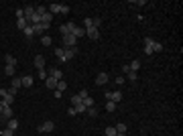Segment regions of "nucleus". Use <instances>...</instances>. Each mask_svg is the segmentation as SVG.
Returning a JSON list of instances; mask_svg holds the SVG:
<instances>
[{"label": "nucleus", "mask_w": 183, "mask_h": 136, "mask_svg": "<svg viewBox=\"0 0 183 136\" xmlns=\"http://www.w3.org/2000/svg\"><path fill=\"white\" fill-rule=\"evenodd\" d=\"M77 96L82 97V100H86V97H87V96H90V93H87V89H86V88H82V92L77 93Z\"/></svg>", "instance_id": "e433bc0d"}, {"label": "nucleus", "mask_w": 183, "mask_h": 136, "mask_svg": "<svg viewBox=\"0 0 183 136\" xmlns=\"http://www.w3.org/2000/svg\"><path fill=\"white\" fill-rule=\"evenodd\" d=\"M106 110H108V112H114V110H116V104L110 102V100H106Z\"/></svg>", "instance_id": "7c9ffc66"}, {"label": "nucleus", "mask_w": 183, "mask_h": 136, "mask_svg": "<svg viewBox=\"0 0 183 136\" xmlns=\"http://www.w3.org/2000/svg\"><path fill=\"white\" fill-rule=\"evenodd\" d=\"M108 79H110V75L106 71H100L96 77V85H104V83H108Z\"/></svg>", "instance_id": "0eeeda50"}, {"label": "nucleus", "mask_w": 183, "mask_h": 136, "mask_svg": "<svg viewBox=\"0 0 183 136\" xmlns=\"http://www.w3.org/2000/svg\"><path fill=\"white\" fill-rule=\"evenodd\" d=\"M16 92H19L16 88H10V89H8V93H10V96H16Z\"/></svg>", "instance_id": "a18cd8bd"}, {"label": "nucleus", "mask_w": 183, "mask_h": 136, "mask_svg": "<svg viewBox=\"0 0 183 136\" xmlns=\"http://www.w3.org/2000/svg\"><path fill=\"white\" fill-rule=\"evenodd\" d=\"M90 27H94L92 19H83V29H90Z\"/></svg>", "instance_id": "f704fd0d"}, {"label": "nucleus", "mask_w": 183, "mask_h": 136, "mask_svg": "<svg viewBox=\"0 0 183 136\" xmlns=\"http://www.w3.org/2000/svg\"><path fill=\"white\" fill-rule=\"evenodd\" d=\"M128 67H130V71H134V73H136V71L140 69V61H138V59H134V61H132Z\"/></svg>", "instance_id": "412c9836"}, {"label": "nucleus", "mask_w": 183, "mask_h": 136, "mask_svg": "<svg viewBox=\"0 0 183 136\" xmlns=\"http://www.w3.org/2000/svg\"><path fill=\"white\" fill-rule=\"evenodd\" d=\"M51 20H53V14H51V12L41 14V24H43V27H51Z\"/></svg>", "instance_id": "1a4fd4ad"}, {"label": "nucleus", "mask_w": 183, "mask_h": 136, "mask_svg": "<svg viewBox=\"0 0 183 136\" xmlns=\"http://www.w3.org/2000/svg\"><path fill=\"white\" fill-rule=\"evenodd\" d=\"M45 136H51V134H45Z\"/></svg>", "instance_id": "09e8293b"}, {"label": "nucleus", "mask_w": 183, "mask_h": 136, "mask_svg": "<svg viewBox=\"0 0 183 136\" xmlns=\"http://www.w3.org/2000/svg\"><path fill=\"white\" fill-rule=\"evenodd\" d=\"M73 108H75V114H86V110H87V108L83 106V102L77 104V106H73Z\"/></svg>", "instance_id": "b1692460"}, {"label": "nucleus", "mask_w": 183, "mask_h": 136, "mask_svg": "<svg viewBox=\"0 0 183 136\" xmlns=\"http://www.w3.org/2000/svg\"><path fill=\"white\" fill-rule=\"evenodd\" d=\"M69 12V6L67 4H61V14H67Z\"/></svg>", "instance_id": "ea45409f"}, {"label": "nucleus", "mask_w": 183, "mask_h": 136, "mask_svg": "<svg viewBox=\"0 0 183 136\" xmlns=\"http://www.w3.org/2000/svg\"><path fill=\"white\" fill-rule=\"evenodd\" d=\"M116 136H126V134H116Z\"/></svg>", "instance_id": "de8ad7c7"}, {"label": "nucleus", "mask_w": 183, "mask_h": 136, "mask_svg": "<svg viewBox=\"0 0 183 136\" xmlns=\"http://www.w3.org/2000/svg\"><path fill=\"white\" fill-rule=\"evenodd\" d=\"M49 77H53V79H63V71L61 69H57V67H53V69H49Z\"/></svg>", "instance_id": "6e6552de"}, {"label": "nucleus", "mask_w": 183, "mask_h": 136, "mask_svg": "<svg viewBox=\"0 0 183 136\" xmlns=\"http://www.w3.org/2000/svg\"><path fill=\"white\" fill-rule=\"evenodd\" d=\"M6 128H8V130H12V132H16V130H19V120H15V118L6 120Z\"/></svg>", "instance_id": "9b49d317"}, {"label": "nucleus", "mask_w": 183, "mask_h": 136, "mask_svg": "<svg viewBox=\"0 0 183 136\" xmlns=\"http://www.w3.org/2000/svg\"><path fill=\"white\" fill-rule=\"evenodd\" d=\"M20 85H23V81H20L19 77H12V85H10V88H16V89H19Z\"/></svg>", "instance_id": "2f4dec72"}, {"label": "nucleus", "mask_w": 183, "mask_h": 136, "mask_svg": "<svg viewBox=\"0 0 183 136\" xmlns=\"http://www.w3.org/2000/svg\"><path fill=\"white\" fill-rule=\"evenodd\" d=\"M39 77H41V79H47V69H39Z\"/></svg>", "instance_id": "58836bf2"}, {"label": "nucleus", "mask_w": 183, "mask_h": 136, "mask_svg": "<svg viewBox=\"0 0 183 136\" xmlns=\"http://www.w3.org/2000/svg\"><path fill=\"white\" fill-rule=\"evenodd\" d=\"M23 33H24V37H27V39H31V37L35 35V33H33V27H31V24H29V27H27V29L23 31Z\"/></svg>", "instance_id": "c85d7f7f"}, {"label": "nucleus", "mask_w": 183, "mask_h": 136, "mask_svg": "<svg viewBox=\"0 0 183 136\" xmlns=\"http://www.w3.org/2000/svg\"><path fill=\"white\" fill-rule=\"evenodd\" d=\"M86 114H87V116H92V118H96V116H98V110H96V106L87 108V110H86Z\"/></svg>", "instance_id": "393cba45"}, {"label": "nucleus", "mask_w": 183, "mask_h": 136, "mask_svg": "<svg viewBox=\"0 0 183 136\" xmlns=\"http://www.w3.org/2000/svg\"><path fill=\"white\" fill-rule=\"evenodd\" d=\"M106 100H110V102L118 104L122 100V92L120 89H116V92H106Z\"/></svg>", "instance_id": "39448f33"}, {"label": "nucleus", "mask_w": 183, "mask_h": 136, "mask_svg": "<svg viewBox=\"0 0 183 136\" xmlns=\"http://www.w3.org/2000/svg\"><path fill=\"white\" fill-rule=\"evenodd\" d=\"M0 136H15V132H12V130H8V128H4V130L0 132Z\"/></svg>", "instance_id": "c9c22d12"}, {"label": "nucleus", "mask_w": 183, "mask_h": 136, "mask_svg": "<svg viewBox=\"0 0 183 136\" xmlns=\"http://www.w3.org/2000/svg\"><path fill=\"white\" fill-rule=\"evenodd\" d=\"M29 27V23L24 20V16H20V19H16V29H20V31H24Z\"/></svg>", "instance_id": "a211bd4d"}, {"label": "nucleus", "mask_w": 183, "mask_h": 136, "mask_svg": "<svg viewBox=\"0 0 183 136\" xmlns=\"http://www.w3.org/2000/svg\"><path fill=\"white\" fill-rule=\"evenodd\" d=\"M122 83H124V77H122V75H118V77H116V85H122Z\"/></svg>", "instance_id": "79ce46f5"}, {"label": "nucleus", "mask_w": 183, "mask_h": 136, "mask_svg": "<svg viewBox=\"0 0 183 136\" xmlns=\"http://www.w3.org/2000/svg\"><path fill=\"white\" fill-rule=\"evenodd\" d=\"M92 23H94V27H96V29H100L102 20H100V16H96V19H92Z\"/></svg>", "instance_id": "4c0bfd02"}, {"label": "nucleus", "mask_w": 183, "mask_h": 136, "mask_svg": "<svg viewBox=\"0 0 183 136\" xmlns=\"http://www.w3.org/2000/svg\"><path fill=\"white\" fill-rule=\"evenodd\" d=\"M55 55L61 59V55H63V47H57V49H55Z\"/></svg>", "instance_id": "a19ab883"}, {"label": "nucleus", "mask_w": 183, "mask_h": 136, "mask_svg": "<svg viewBox=\"0 0 183 136\" xmlns=\"http://www.w3.org/2000/svg\"><path fill=\"white\" fill-rule=\"evenodd\" d=\"M126 77H128L130 81H136V77H138V75H136L134 71H128V73H126Z\"/></svg>", "instance_id": "72a5a7b5"}, {"label": "nucleus", "mask_w": 183, "mask_h": 136, "mask_svg": "<svg viewBox=\"0 0 183 136\" xmlns=\"http://www.w3.org/2000/svg\"><path fill=\"white\" fill-rule=\"evenodd\" d=\"M41 43H43L45 47H49V45H51V37H49V35H43V37H41Z\"/></svg>", "instance_id": "c756f323"}, {"label": "nucleus", "mask_w": 183, "mask_h": 136, "mask_svg": "<svg viewBox=\"0 0 183 136\" xmlns=\"http://www.w3.org/2000/svg\"><path fill=\"white\" fill-rule=\"evenodd\" d=\"M20 81H23V85H24V88H31V85H33V77H31V75H27V77H23Z\"/></svg>", "instance_id": "4be33fe9"}, {"label": "nucleus", "mask_w": 183, "mask_h": 136, "mask_svg": "<svg viewBox=\"0 0 183 136\" xmlns=\"http://www.w3.org/2000/svg\"><path fill=\"white\" fill-rule=\"evenodd\" d=\"M71 35L75 37V39H79V37H83V35H86V29H83V27H77V24H75V29L71 31Z\"/></svg>", "instance_id": "4468645a"}, {"label": "nucleus", "mask_w": 183, "mask_h": 136, "mask_svg": "<svg viewBox=\"0 0 183 136\" xmlns=\"http://www.w3.org/2000/svg\"><path fill=\"white\" fill-rule=\"evenodd\" d=\"M161 51H163V45L157 43L151 37H147L145 39V55H155V53H161Z\"/></svg>", "instance_id": "f257e3e1"}, {"label": "nucleus", "mask_w": 183, "mask_h": 136, "mask_svg": "<svg viewBox=\"0 0 183 136\" xmlns=\"http://www.w3.org/2000/svg\"><path fill=\"white\" fill-rule=\"evenodd\" d=\"M0 114H2V104H0Z\"/></svg>", "instance_id": "49530a36"}, {"label": "nucleus", "mask_w": 183, "mask_h": 136, "mask_svg": "<svg viewBox=\"0 0 183 136\" xmlns=\"http://www.w3.org/2000/svg\"><path fill=\"white\" fill-rule=\"evenodd\" d=\"M77 104H82V97L75 93V96H71V106H77Z\"/></svg>", "instance_id": "473e14b6"}, {"label": "nucleus", "mask_w": 183, "mask_h": 136, "mask_svg": "<svg viewBox=\"0 0 183 136\" xmlns=\"http://www.w3.org/2000/svg\"><path fill=\"white\" fill-rule=\"evenodd\" d=\"M4 73L8 75V77H15V73H16V67H15V65H6V67H4Z\"/></svg>", "instance_id": "6ab92c4d"}, {"label": "nucleus", "mask_w": 183, "mask_h": 136, "mask_svg": "<svg viewBox=\"0 0 183 136\" xmlns=\"http://www.w3.org/2000/svg\"><path fill=\"white\" fill-rule=\"evenodd\" d=\"M75 37H73L71 33L69 35H63V49H71V47H75Z\"/></svg>", "instance_id": "20e7f679"}, {"label": "nucleus", "mask_w": 183, "mask_h": 136, "mask_svg": "<svg viewBox=\"0 0 183 136\" xmlns=\"http://www.w3.org/2000/svg\"><path fill=\"white\" fill-rule=\"evenodd\" d=\"M45 31H49V27H43V24H33V33L35 35H41V37H43Z\"/></svg>", "instance_id": "f8f14e48"}, {"label": "nucleus", "mask_w": 183, "mask_h": 136, "mask_svg": "<svg viewBox=\"0 0 183 136\" xmlns=\"http://www.w3.org/2000/svg\"><path fill=\"white\" fill-rule=\"evenodd\" d=\"M0 104H2V108H10V104H15V96H10V93H8L6 97H2V102H0Z\"/></svg>", "instance_id": "2eb2a0df"}, {"label": "nucleus", "mask_w": 183, "mask_h": 136, "mask_svg": "<svg viewBox=\"0 0 183 136\" xmlns=\"http://www.w3.org/2000/svg\"><path fill=\"white\" fill-rule=\"evenodd\" d=\"M47 12H51V14H59V12H61V4H57V2H55V4H49Z\"/></svg>", "instance_id": "dca6fc26"}, {"label": "nucleus", "mask_w": 183, "mask_h": 136, "mask_svg": "<svg viewBox=\"0 0 183 136\" xmlns=\"http://www.w3.org/2000/svg\"><path fill=\"white\" fill-rule=\"evenodd\" d=\"M8 96V89H4V88H0V97H6Z\"/></svg>", "instance_id": "37998d69"}, {"label": "nucleus", "mask_w": 183, "mask_h": 136, "mask_svg": "<svg viewBox=\"0 0 183 136\" xmlns=\"http://www.w3.org/2000/svg\"><path fill=\"white\" fill-rule=\"evenodd\" d=\"M55 89H57V92H65V89H67V83H65V79H59V81H57V88H55Z\"/></svg>", "instance_id": "aec40b11"}, {"label": "nucleus", "mask_w": 183, "mask_h": 136, "mask_svg": "<svg viewBox=\"0 0 183 136\" xmlns=\"http://www.w3.org/2000/svg\"><path fill=\"white\" fill-rule=\"evenodd\" d=\"M35 67H37V71L39 69H45V57L43 55H37V57H35Z\"/></svg>", "instance_id": "ddd939ff"}, {"label": "nucleus", "mask_w": 183, "mask_h": 136, "mask_svg": "<svg viewBox=\"0 0 183 136\" xmlns=\"http://www.w3.org/2000/svg\"><path fill=\"white\" fill-rule=\"evenodd\" d=\"M53 128H55L53 122H51V120H45L43 124L39 126V132H41V134H51V132H53Z\"/></svg>", "instance_id": "7ed1b4c3"}, {"label": "nucleus", "mask_w": 183, "mask_h": 136, "mask_svg": "<svg viewBox=\"0 0 183 136\" xmlns=\"http://www.w3.org/2000/svg\"><path fill=\"white\" fill-rule=\"evenodd\" d=\"M82 102H83V106H86V108H92L94 104H96V102H94V97H90V96H87L86 100H82Z\"/></svg>", "instance_id": "a878e982"}, {"label": "nucleus", "mask_w": 183, "mask_h": 136, "mask_svg": "<svg viewBox=\"0 0 183 136\" xmlns=\"http://www.w3.org/2000/svg\"><path fill=\"white\" fill-rule=\"evenodd\" d=\"M116 132H118V134H126V124H116Z\"/></svg>", "instance_id": "cd10ccee"}, {"label": "nucleus", "mask_w": 183, "mask_h": 136, "mask_svg": "<svg viewBox=\"0 0 183 136\" xmlns=\"http://www.w3.org/2000/svg\"><path fill=\"white\" fill-rule=\"evenodd\" d=\"M67 114H69V116H75V108L71 106V108H69V110H67Z\"/></svg>", "instance_id": "c03bdc74"}, {"label": "nucleus", "mask_w": 183, "mask_h": 136, "mask_svg": "<svg viewBox=\"0 0 183 136\" xmlns=\"http://www.w3.org/2000/svg\"><path fill=\"white\" fill-rule=\"evenodd\" d=\"M4 59H6V65H15V67H16V59H15V55H4Z\"/></svg>", "instance_id": "5701e85b"}, {"label": "nucleus", "mask_w": 183, "mask_h": 136, "mask_svg": "<svg viewBox=\"0 0 183 136\" xmlns=\"http://www.w3.org/2000/svg\"><path fill=\"white\" fill-rule=\"evenodd\" d=\"M77 55V47H71V49H63V55L59 61H71L73 57Z\"/></svg>", "instance_id": "f03ea898"}, {"label": "nucleus", "mask_w": 183, "mask_h": 136, "mask_svg": "<svg viewBox=\"0 0 183 136\" xmlns=\"http://www.w3.org/2000/svg\"><path fill=\"white\" fill-rule=\"evenodd\" d=\"M45 85H47L49 89H55V88H57V79H53V77H49V75H47V79H45Z\"/></svg>", "instance_id": "f3484780"}, {"label": "nucleus", "mask_w": 183, "mask_h": 136, "mask_svg": "<svg viewBox=\"0 0 183 136\" xmlns=\"http://www.w3.org/2000/svg\"><path fill=\"white\" fill-rule=\"evenodd\" d=\"M10 118H12V108H2L0 120H2V122H6V120H10Z\"/></svg>", "instance_id": "9d476101"}, {"label": "nucleus", "mask_w": 183, "mask_h": 136, "mask_svg": "<svg viewBox=\"0 0 183 136\" xmlns=\"http://www.w3.org/2000/svg\"><path fill=\"white\" fill-rule=\"evenodd\" d=\"M86 35L90 37L92 41H98V39H100V31H98L96 27H90V29H86Z\"/></svg>", "instance_id": "423d86ee"}, {"label": "nucleus", "mask_w": 183, "mask_h": 136, "mask_svg": "<svg viewBox=\"0 0 183 136\" xmlns=\"http://www.w3.org/2000/svg\"><path fill=\"white\" fill-rule=\"evenodd\" d=\"M104 132H106V136H116V134H118L114 126H106V130H104Z\"/></svg>", "instance_id": "bb28decb"}]
</instances>
